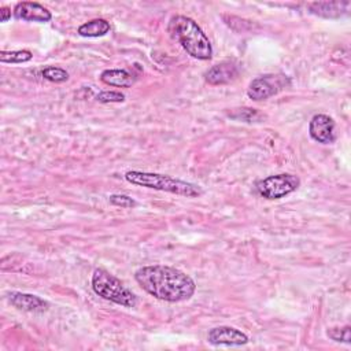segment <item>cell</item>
I'll return each mask as SVG.
<instances>
[{
    "label": "cell",
    "mask_w": 351,
    "mask_h": 351,
    "mask_svg": "<svg viewBox=\"0 0 351 351\" xmlns=\"http://www.w3.org/2000/svg\"><path fill=\"white\" fill-rule=\"evenodd\" d=\"M125 180L133 185L145 186L156 191H163L174 195L188 196V197H197L203 193V189L188 181H182L178 178H173L170 176L165 174H156V173H147V171H137L130 170L125 173Z\"/></svg>",
    "instance_id": "obj_3"
},
{
    "label": "cell",
    "mask_w": 351,
    "mask_h": 351,
    "mask_svg": "<svg viewBox=\"0 0 351 351\" xmlns=\"http://www.w3.org/2000/svg\"><path fill=\"white\" fill-rule=\"evenodd\" d=\"M328 336L336 341L350 343V326L346 325L343 328H332L328 330Z\"/></svg>",
    "instance_id": "obj_18"
},
{
    "label": "cell",
    "mask_w": 351,
    "mask_h": 351,
    "mask_svg": "<svg viewBox=\"0 0 351 351\" xmlns=\"http://www.w3.org/2000/svg\"><path fill=\"white\" fill-rule=\"evenodd\" d=\"M10 303L23 311L30 313H44L48 308V302L41 299L37 295L23 293V292H11L8 295Z\"/></svg>",
    "instance_id": "obj_11"
},
{
    "label": "cell",
    "mask_w": 351,
    "mask_h": 351,
    "mask_svg": "<svg viewBox=\"0 0 351 351\" xmlns=\"http://www.w3.org/2000/svg\"><path fill=\"white\" fill-rule=\"evenodd\" d=\"M0 21L1 22H7L10 18H11V8L8 7H1L0 8Z\"/></svg>",
    "instance_id": "obj_20"
},
{
    "label": "cell",
    "mask_w": 351,
    "mask_h": 351,
    "mask_svg": "<svg viewBox=\"0 0 351 351\" xmlns=\"http://www.w3.org/2000/svg\"><path fill=\"white\" fill-rule=\"evenodd\" d=\"M110 203L114 204V206L126 207V208H130V207L136 206V202L130 196H126V195H111L110 196Z\"/></svg>",
    "instance_id": "obj_19"
},
{
    "label": "cell",
    "mask_w": 351,
    "mask_h": 351,
    "mask_svg": "<svg viewBox=\"0 0 351 351\" xmlns=\"http://www.w3.org/2000/svg\"><path fill=\"white\" fill-rule=\"evenodd\" d=\"M100 103H121L125 100V95L117 90H103L96 96Z\"/></svg>",
    "instance_id": "obj_17"
},
{
    "label": "cell",
    "mask_w": 351,
    "mask_h": 351,
    "mask_svg": "<svg viewBox=\"0 0 351 351\" xmlns=\"http://www.w3.org/2000/svg\"><path fill=\"white\" fill-rule=\"evenodd\" d=\"M300 185L299 177L293 174H276V176H269L263 180H261L256 184V191L258 193L269 200L274 199H281L293 191H296Z\"/></svg>",
    "instance_id": "obj_5"
},
{
    "label": "cell",
    "mask_w": 351,
    "mask_h": 351,
    "mask_svg": "<svg viewBox=\"0 0 351 351\" xmlns=\"http://www.w3.org/2000/svg\"><path fill=\"white\" fill-rule=\"evenodd\" d=\"M289 85L291 81L284 74H265L250 82L247 95L250 99L259 101L277 95Z\"/></svg>",
    "instance_id": "obj_6"
},
{
    "label": "cell",
    "mask_w": 351,
    "mask_h": 351,
    "mask_svg": "<svg viewBox=\"0 0 351 351\" xmlns=\"http://www.w3.org/2000/svg\"><path fill=\"white\" fill-rule=\"evenodd\" d=\"M308 133L313 140L321 144H332L336 140L333 119L325 114H315L308 123Z\"/></svg>",
    "instance_id": "obj_7"
},
{
    "label": "cell",
    "mask_w": 351,
    "mask_h": 351,
    "mask_svg": "<svg viewBox=\"0 0 351 351\" xmlns=\"http://www.w3.org/2000/svg\"><path fill=\"white\" fill-rule=\"evenodd\" d=\"M170 32L182 48L200 60H208L213 56V47L208 37L200 26L189 16L177 15L170 21Z\"/></svg>",
    "instance_id": "obj_2"
},
{
    "label": "cell",
    "mask_w": 351,
    "mask_h": 351,
    "mask_svg": "<svg viewBox=\"0 0 351 351\" xmlns=\"http://www.w3.org/2000/svg\"><path fill=\"white\" fill-rule=\"evenodd\" d=\"M14 16L16 19L29 21V22H48L52 19L51 11L44 5L33 1H21L14 7Z\"/></svg>",
    "instance_id": "obj_9"
},
{
    "label": "cell",
    "mask_w": 351,
    "mask_h": 351,
    "mask_svg": "<svg viewBox=\"0 0 351 351\" xmlns=\"http://www.w3.org/2000/svg\"><path fill=\"white\" fill-rule=\"evenodd\" d=\"M110 22L103 18H96L82 23L78 27V34L82 37H101L110 32Z\"/></svg>",
    "instance_id": "obj_14"
},
{
    "label": "cell",
    "mask_w": 351,
    "mask_h": 351,
    "mask_svg": "<svg viewBox=\"0 0 351 351\" xmlns=\"http://www.w3.org/2000/svg\"><path fill=\"white\" fill-rule=\"evenodd\" d=\"M41 75L51 81V82H56V84H60V82H64L67 81L69 78V74L66 70L60 69V67H53V66H49V67H45L43 71H41Z\"/></svg>",
    "instance_id": "obj_16"
},
{
    "label": "cell",
    "mask_w": 351,
    "mask_h": 351,
    "mask_svg": "<svg viewBox=\"0 0 351 351\" xmlns=\"http://www.w3.org/2000/svg\"><path fill=\"white\" fill-rule=\"evenodd\" d=\"M208 343L213 346H243L248 343V336L232 326L213 328L207 335Z\"/></svg>",
    "instance_id": "obj_8"
},
{
    "label": "cell",
    "mask_w": 351,
    "mask_h": 351,
    "mask_svg": "<svg viewBox=\"0 0 351 351\" xmlns=\"http://www.w3.org/2000/svg\"><path fill=\"white\" fill-rule=\"evenodd\" d=\"M134 278L147 293L170 303L188 300L196 289L188 274L170 266H143L134 273Z\"/></svg>",
    "instance_id": "obj_1"
},
{
    "label": "cell",
    "mask_w": 351,
    "mask_h": 351,
    "mask_svg": "<svg viewBox=\"0 0 351 351\" xmlns=\"http://www.w3.org/2000/svg\"><path fill=\"white\" fill-rule=\"evenodd\" d=\"M239 75V67L230 62L225 60L218 64H214L211 69H208L204 74L206 81L210 85H223L234 81Z\"/></svg>",
    "instance_id": "obj_10"
},
{
    "label": "cell",
    "mask_w": 351,
    "mask_h": 351,
    "mask_svg": "<svg viewBox=\"0 0 351 351\" xmlns=\"http://www.w3.org/2000/svg\"><path fill=\"white\" fill-rule=\"evenodd\" d=\"M100 80L111 86L119 88H129L133 85L134 78L133 75L123 69H108L100 74Z\"/></svg>",
    "instance_id": "obj_13"
},
{
    "label": "cell",
    "mask_w": 351,
    "mask_h": 351,
    "mask_svg": "<svg viewBox=\"0 0 351 351\" xmlns=\"http://www.w3.org/2000/svg\"><path fill=\"white\" fill-rule=\"evenodd\" d=\"M33 58L29 49H19V51H1L0 52V62L1 63H25Z\"/></svg>",
    "instance_id": "obj_15"
},
{
    "label": "cell",
    "mask_w": 351,
    "mask_h": 351,
    "mask_svg": "<svg viewBox=\"0 0 351 351\" xmlns=\"http://www.w3.org/2000/svg\"><path fill=\"white\" fill-rule=\"evenodd\" d=\"M92 289L103 299L123 307H134L137 303L136 295L126 288L121 280L104 269H96L93 271Z\"/></svg>",
    "instance_id": "obj_4"
},
{
    "label": "cell",
    "mask_w": 351,
    "mask_h": 351,
    "mask_svg": "<svg viewBox=\"0 0 351 351\" xmlns=\"http://www.w3.org/2000/svg\"><path fill=\"white\" fill-rule=\"evenodd\" d=\"M350 5V1H332V3H311L308 4V10L311 14L324 16V18H339L344 12H347V8Z\"/></svg>",
    "instance_id": "obj_12"
}]
</instances>
